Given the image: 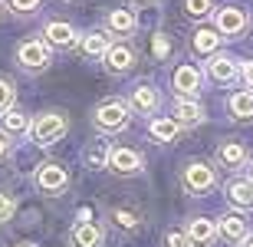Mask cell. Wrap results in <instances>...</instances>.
Segmentation results:
<instances>
[{
    "label": "cell",
    "mask_w": 253,
    "mask_h": 247,
    "mask_svg": "<svg viewBox=\"0 0 253 247\" xmlns=\"http://www.w3.org/2000/svg\"><path fill=\"white\" fill-rule=\"evenodd\" d=\"M184 234L191 238V244L207 247V244H214L217 228H214V221H207V218H191V224H188V231H184Z\"/></svg>",
    "instance_id": "obj_18"
},
{
    "label": "cell",
    "mask_w": 253,
    "mask_h": 247,
    "mask_svg": "<svg viewBox=\"0 0 253 247\" xmlns=\"http://www.w3.org/2000/svg\"><path fill=\"white\" fill-rule=\"evenodd\" d=\"M227 198H230V204H237V208H253V181L234 178L227 185Z\"/></svg>",
    "instance_id": "obj_20"
},
{
    "label": "cell",
    "mask_w": 253,
    "mask_h": 247,
    "mask_svg": "<svg viewBox=\"0 0 253 247\" xmlns=\"http://www.w3.org/2000/svg\"><path fill=\"white\" fill-rule=\"evenodd\" d=\"M20 247H33V244H20Z\"/></svg>",
    "instance_id": "obj_38"
},
{
    "label": "cell",
    "mask_w": 253,
    "mask_h": 247,
    "mask_svg": "<svg viewBox=\"0 0 253 247\" xmlns=\"http://www.w3.org/2000/svg\"><path fill=\"white\" fill-rule=\"evenodd\" d=\"M174 89H178V96H184V99H194L197 89H201V73H197L191 63L178 66L174 69Z\"/></svg>",
    "instance_id": "obj_14"
},
{
    "label": "cell",
    "mask_w": 253,
    "mask_h": 247,
    "mask_svg": "<svg viewBox=\"0 0 253 247\" xmlns=\"http://www.w3.org/2000/svg\"><path fill=\"white\" fill-rule=\"evenodd\" d=\"M112 224L115 228H122V231H135L141 224V218H138V211H128V208H112Z\"/></svg>",
    "instance_id": "obj_26"
},
{
    "label": "cell",
    "mask_w": 253,
    "mask_h": 247,
    "mask_svg": "<svg viewBox=\"0 0 253 247\" xmlns=\"http://www.w3.org/2000/svg\"><path fill=\"white\" fill-rule=\"evenodd\" d=\"M151 53H155V56H158V59H165V56H168V53H171V40L165 37V33H158V37L151 40Z\"/></svg>",
    "instance_id": "obj_31"
},
{
    "label": "cell",
    "mask_w": 253,
    "mask_h": 247,
    "mask_svg": "<svg viewBox=\"0 0 253 247\" xmlns=\"http://www.w3.org/2000/svg\"><path fill=\"white\" fill-rule=\"evenodd\" d=\"M37 185L43 191H49V195H59V191L69 185V171H66L63 165H56V162H46V165L37 168Z\"/></svg>",
    "instance_id": "obj_5"
},
{
    "label": "cell",
    "mask_w": 253,
    "mask_h": 247,
    "mask_svg": "<svg viewBox=\"0 0 253 247\" xmlns=\"http://www.w3.org/2000/svg\"><path fill=\"white\" fill-rule=\"evenodd\" d=\"M66 129H69V122H66L63 112H43V115H37V122H30V139L46 148V145L63 139Z\"/></svg>",
    "instance_id": "obj_1"
},
{
    "label": "cell",
    "mask_w": 253,
    "mask_h": 247,
    "mask_svg": "<svg viewBox=\"0 0 253 247\" xmlns=\"http://www.w3.org/2000/svg\"><path fill=\"white\" fill-rule=\"evenodd\" d=\"M105 59V69L109 73H128L131 66H135V49L125 47V43H112V47L102 53Z\"/></svg>",
    "instance_id": "obj_7"
},
{
    "label": "cell",
    "mask_w": 253,
    "mask_h": 247,
    "mask_svg": "<svg viewBox=\"0 0 253 247\" xmlns=\"http://www.w3.org/2000/svg\"><path fill=\"white\" fill-rule=\"evenodd\" d=\"M165 247H194V244H191V238L184 231H168L165 234Z\"/></svg>",
    "instance_id": "obj_30"
},
{
    "label": "cell",
    "mask_w": 253,
    "mask_h": 247,
    "mask_svg": "<svg viewBox=\"0 0 253 247\" xmlns=\"http://www.w3.org/2000/svg\"><path fill=\"white\" fill-rule=\"evenodd\" d=\"M217 234L227 238L230 244H240V241L250 238V224H247V218H240V214H224L220 224H217Z\"/></svg>",
    "instance_id": "obj_11"
},
{
    "label": "cell",
    "mask_w": 253,
    "mask_h": 247,
    "mask_svg": "<svg viewBox=\"0 0 253 247\" xmlns=\"http://www.w3.org/2000/svg\"><path fill=\"white\" fill-rule=\"evenodd\" d=\"M69 244L73 247H99L102 244V231L92 221H79L73 231H69Z\"/></svg>",
    "instance_id": "obj_15"
},
{
    "label": "cell",
    "mask_w": 253,
    "mask_h": 247,
    "mask_svg": "<svg viewBox=\"0 0 253 247\" xmlns=\"http://www.w3.org/2000/svg\"><path fill=\"white\" fill-rule=\"evenodd\" d=\"M43 37H46L43 43L53 47V49H69V47L79 43V33H76L69 23H63V20H49L46 30H43Z\"/></svg>",
    "instance_id": "obj_6"
},
{
    "label": "cell",
    "mask_w": 253,
    "mask_h": 247,
    "mask_svg": "<svg viewBox=\"0 0 253 247\" xmlns=\"http://www.w3.org/2000/svg\"><path fill=\"white\" fill-rule=\"evenodd\" d=\"M247 247H253V238H250V241H247Z\"/></svg>",
    "instance_id": "obj_36"
},
{
    "label": "cell",
    "mask_w": 253,
    "mask_h": 247,
    "mask_svg": "<svg viewBox=\"0 0 253 247\" xmlns=\"http://www.w3.org/2000/svg\"><path fill=\"white\" fill-rule=\"evenodd\" d=\"M0 132L3 135H23V132H30V115L27 112H20V109H3L0 112Z\"/></svg>",
    "instance_id": "obj_16"
},
{
    "label": "cell",
    "mask_w": 253,
    "mask_h": 247,
    "mask_svg": "<svg viewBox=\"0 0 253 247\" xmlns=\"http://www.w3.org/2000/svg\"><path fill=\"white\" fill-rule=\"evenodd\" d=\"M79 47H83V53H85V56H102L105 49L112 47V40L105 37L102 30H92V33L79 37Z\"/></svg>",
    "instance_id": "obj_23"
},
{
    "label": "cell",
    "mask_w": 253,
    "mask_h": 247,
    "mask_svg": "<svg viewBox=\"0 0 253 247\" xmlns=\"http://www.w3.org/2000/svg\"><path fill=\"white\" fill-rule=\"evenodd\" d=\"M184 10H188V17H207L211 13V0H184Z\"/></svg>",
    "instance_id": "obj_28"
},
{
    "label": "cell",
    "mask_w": 253,
    "mask_h": 247,
    "mask_svg": "<svg viewBox=\"0 0 253 247\" xmlns=\"http://www.w3.org/2000/svg\"><path fill=\"white\" fill-rule=\"evenodd\" d=\"M128 105L135 109V112H141V115H151V112H158V105H161V96H158V89L155 86H135L131 89V96H128Z\"/></svg>",
    "instance_id": "obj_8"
},
{
    "label": "cell",
    "mask_w": 253,
    "mask_h": 247,
    "mask_svg": "<svg viewBox=\"0 0 253 247\" xmlns=\"http://www.w3.org/2000/svg\"><path fill=\"white\" fill-rule=\"evenodd\" d=\"M95 125L102 129V132H122L125 125H128V105L119 102V99H105L102 105H95Z\"/></svg>",
    "instance_id": "obj_2"
},
{
    "label": "cell",
    "mask_w": 253,
    "mask_h": 247,
    "mask_svg": "<svg viewBox=\"0 0 253 247\" xmlns=\"http://www.w3.org/2000/svg\"><path fill=\"white\" fill-rule=\"evenodd\" d=\"M217 162H220V168H230V171L244 168L247 148L240 142H220V148H217Z\"/></svg>",
    "instance_id": "obj_17"
},
{
    "label": "cell",
    "mask_w": 253,
    "mask_h": 247,
    "mask_svg": "<svg viewBox=\"0 0 253 247\" xmlns=\"http://www.w3.org/2000/svg\"><path fill=\"white\" fill-rule=\"evenodd\" d=\"M240 73H244V79H247V86L253 89V59H247L244 66H240Z\"/></svg>",
    "instance_id": "obj_33"
},
{
    "label": "cell",
    "mask_w": 253,
    "mask_h": 247,
    "mask_svg": "<svg viewBox=\"0 0 253 247\" xmlns=\"http://www.w3.org/2000/svg\"><path fill=\"white\" fill-rule=\"evenodd\" d=\"M230 115L237 122H250L253 119V89H240L230 96Z\"/></svg>",
    "instance_id": "obj_19"
},
{
    "label": "cell",
    "mask_w": 253,
    "mask_h": 247,
    "mask_svg": "<svg viewBox=\"0 0 253 247\" xmlns=\"http://www.w3.org/2000/svg\"><path fill=\"white\" fill-rule=\"evenodd\" d=\"M13 102H17V89H13V83H10V79L0 76V112H3V109H10Z\"/></svg>",
    "instance_id": "obj_27"
},
{
    "label": "cell",
    "mask_w": 253,
    "mask_h": 247,
    "mask_svg": "<svg viewBox=\"0 0 253 247\" xmlns=\"http://www.w3.org/2000/svg\"><path fill=\"white\" fill-rule=\"evenodd\" d=\"M131 3H138V7H151V3H158V0H131Z\"/></svg>",
    "instance_id": "obj_35"
},
{
    "label": "cell",
    "mask_w": 253,
    "mask_h": 247,
    "mask_svg": "<svg viewBox=\"0 0 253 247\" xmlns=\"http://www.w3.org/2000/svg\"><path fill=\"white\" fill-rule=\"evenodd\" d=\"M7 148H10V142H7V135L0 132V158H3V155H7Z\"/></svg>",
    "instance_id": "obj_34"
},
{
    "label": "cell",
    "mask_w": 253,
    "mask_h": 247,
    "mask_svg": "<svg viewBox=\"0 0 253 247\" xmlns=\"http://www.w3.org/2000/svg\"><path fill=\"white\" fill-rule=\"evenodd\" d=\"M247 30V13L237 7H224L217 10V33H224V37H240Z\"/></svg>",
    "instance_id": "obj_9"
},
{
    "label": "cell",
    "mask_w": 253,
    "mask_h": 247,
    "mask_svg": "<svg viewBox=\"0 0 253 247\" xmlns=\"http://www.w3.org/2000/svg\"><path fill=\"white\" fill-rule=\"evenodd\" d=\"M174 122L184 125V129H194V125L204 122V105L194 102V99H184L181 96L178 102H174Z\"/></svg>",
    "instance_id": "obj_12"
},
{
    "label": "cell",
    "mask_w": 253,
    "mask_h": 247,
    "mask_svg": "<svg viewBox=\"0 0 253 247\" xmlns=\"http://www.w3.org/2000/svg\"><path fill=\"white\" fill-rule=\"evenodd\" d=\"M237 73H240V66H237L234 56H211V63H207V76L214 79V83H234Z\"/></svg>",
    "instance_id": "obj_13"
},
{
    "label": "cell",
    "mask_w": 253,
    "mask_h": 247,
    "mask_svg": "<svg viewBox=\"0 0 253 247\" xmlns=\"http://www.w3.org/2000/svg\"><path fill=\"white\" fill-rule=\"evenodd\" d=\"M181 185H184L188 195H207V191L217 185V175L207 162H191L188 168H184V175H181Z\"/></svg>",
    "instance_id": "obj_3"
},
{
    "label": "cell",
    "mask_w": 253,
    "mask_h": 247,
    "mask_svg": "<svg viewBox=\"0 0 253 247\" xmlns=\"http://www.w3.org/2000/svg\"><path fill=\"white\" fill-rule=\"evenodd\" d=\"M109 168L115 175H135V171H141V155L135 148H112L109 152Z\"/></svg>",
    "instance_id": "obj_10"
},
{
    "label": "cell",
    "mask_w": 253,
    "mask_h": 247,
    "mask_svg": "<svg viewBox=\"0 0 253 247\" xmlns=\"http://www.w3.org/2000/svg\"><path fill=\"white\" fill-rule=\"evenodd\" d=\"M7 7L13 10V13H37L40 0H7Z\"/></svg>",
    "instance_id": "obj_29"
},
{
    "label": "cell",
    "mask_w": 253,
    "mask_h": 247,
    "mask_svg": "<svg viewBox=\"0 0 253 247\" xmlns=\"http://www.w3.org/2000/svg\"><path fill=\"white\" fill-rule=\"evenodd\" d=\"M13 211H17V201L0 191V221H10V218H13Z\"/></svg>",
    "instance_id": "obj_32"
},
{
    "label": "cell",
    "mask_w": 253,
    "mask_h": 247,
    "mask_svg": "<svg viewBox=\"0 0 253 247\" xmlns=\"http://www.w3.org/2000/svg\"><path fill=\"white\" fill-rule=\"evenodd\" d=\"M109 152H112L109 142H92L89 148H85V165H89L92 171L105 168V165H109Z\"/></svg>",
    "instance_id": "obj_25"
},
{
    "label": "cell",
    "mask_w": 253,
    "mask_h": 247,
    "mask_svg": "<svg viewBox=\"0 0 253 247\" xmlns=\"http://www.w3.org/2000/svg\"><path fill=\"white\" fill-rule=\"evenodd\" d=\"M0 13H3V0H0Z\"/></svg>",
    "instance_id": "obj_37"
},
{
    "label": "cell",
    "mask_w": 253,
    "mask_h": 247,
    "mask_svg": "<svg viewBox=\"0 0 253 247\" xmlns=\"http://www.w3.org/2000/svg\"><path fill=\"white\" fill-rule=\"evenodd\" d=\"M250 181H253V168H250Z\"/></svg>",
    "instance_id": "obj_39"
},
{
    "label": "cell",
    "mask_w": 253,
    "mask_h": 247,
    "mask_svg": "<svg viewBox=\"0 0 253 247\" xmlns=\"http://www.w3.org/2000/svg\"><path fill=\"white\" fill-rule=\"evenodd\" d=\"M17 63L27 73H43L49 66V47L43 40H27V43L17 47Z\"/></svg>",
    "instance_id": "obj_4"
},
{
    "label": "cell",
    "mask_w": 253,
    "mask_h": 247,
    "mask_svg": "<svg viewBox=\"0 0 253 247\" xmlns=\"http://www.w3.org/2000/svg\"><path fill=\"white\" fill-rule=\"evenodd\" d=\"M148 132H151V139H158V142H174V135L181 132V125L174 122V119H168V115H158V119H151Z\"/></svg>",
    "instance_id": "obj_22"
},
{
    "label": "cell",
    "mask_w": 253,
    "mask_h": 247,
    "mask_svg": "<svg viewBox=\"0 0 253 247\" xmlns=\"http://www.w3.org/2000/svg\"><path fill=\"white\" fill-rule=\"evenodd\" d=\"M217 47H220V33H217V30H197L194 33V53L211 56Z\"/></svg>",
    "instance_id": "obj_24"
},
{
    "label": "cell",
    "mask_w": 253,
    "mask_h": 247,
    "mask_svg": "<svg viewBox=\"0 0 253 247\" xmlns=\"http://www.w3.org/2000/svg\"><path fill=\"white\" fill-rule=\"evenodd\" d=\"M105 27L112 30V33H119V37H125V33H131V30L138 27V20H135L131 10H112V13L105 17Z\"/></svg>",
    "instance_id": "obj_21"
}]
</instances>
